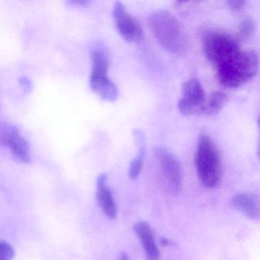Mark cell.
<instances>
[{"label": "cell", "instance_id": "obj_12", "mask_svg": "<svg viewBox=\"0 0 260 260\" xmlns=\"http://www.w3.org/2000/svg\"><path fill=\"white\" fill-rule=\"evenodd\" d=\"M228 97L226 93L222 91H216L213 92L208 101L205 102L200 115L212 116L217 115L226 104Z\"/></svg>", "mask_w": 260, "mask_h": 260}, {"label": "cell", "instance_id": "obj_15", "mask_svg": "<svg viewBox=\"0 0 260 260\" xmlns=\"http://www.w3.org/2000/svg\"><path fill=\"white\" fill-rule=\"evenodd\" d=\"M256 30V24L252 18H245L239 25L237 39L239 42H245L249 41L255 34Z\"/></svg>", "mask_w": 260, "mask_h": 260}, {"label": "cell", "instance_id": "obj_13", "mask_svg": "<svg viewBox=\"0 0 260 260\" xmlns=\"http://www.w3.org/2000/svg\"><path fill=\"white\" fill-rule=\"evenodd\" d=\"M13 157L23 164L30 162L29 147L26 140L20 135H16L8 146Z\"/></svg>", "mask_w": 260, "mask_h": 260}, {"label": "cell", "instance_id": "obj_3", "mask_svg": "<svg viewBox=\"0 0 260 260\" xmlns=\"http://www.w3.org/2000/svg\"><path fill=\"white\" fill-rule=\"evenodd\" d=\"M196 171L204 186L216 188L222 178V166L220 153L208 135L199 138L194 156Z\"/></svg>", "mask_w": 260, "mask_h": 260}, {"label": "cell", "instance_id": "obj_20", "mask_svg": "<svg viewBox=\"0 0 260 260\" xmlns=\"http://www.w3.org/2000/svg\"><path fill=\"white\" fill-rule=\"evenodd\" d=\"M68 4H72V5L79 6V7H85V6H87L88 4H90V2L89 1H71V2H68Z\"/></svg>", "mask_w": 260, "mask_h": 260}, {"label": "cell", "instance_id": "obj_14", "mask_svg": "<svg viewBox=\"0 0 260 260\" xmlns=\"http://www.w3.org/2000/svg\"><path fill=\"white\" fill-rule=\"evenodd\" d=\"M92 62V74H108L109 58L107 53L100 47L93 48L91 51Z\"/></svg>", "mask_w": 260, "mask_h": 260}, {"label": "cell", "instance_id": "obj_7", "mask_svg": "<svg viewBox=\"0 0 260 260\" xmlns=\"http://www.w3.org/2000/svg\"><path fill=\"white\" fill-rule=\"evenodd\" d=\"M134 231L141 240L147 259L159 260L160 252L155 242L154 234L150 225L144 220H139L134 226Z\"/></svg>", "mask_w": 260, "mask_h": 260}, {"label": "cell", "instance_id": "obj_1", "mask_svg": "<svg viewBox=\"0 0 260 260\" xmlns=\"http://www.w3.org/2000/svg\"><path fill=\"white\" fill-rule=\"evenodd\" d=\"M218 81L225 87L236 88L252 80L258 72V54L240 46L220 57L212 65Z\"/></svg>", "mask_w": 260, "mask_h": 260}, {"label": "cell", "instance_id": "obj_16", "mask_svg": "<svg viewBox=\"0 0 260 260\" xmlns=\"http://www.w3.org/2000/svg\"><path fill=\"white\" fill-rule=\"evenodd\" d=\"M17 127L4 121H0V146L8 147L13 138L19 135Z\"/></svg>", "mask_w": 260, "mask_h": 260}, {"label": "cell", "instance_id": "obj_5", "mask_svg": "<svg viewBox=\"0 0 260 260\" xmlns=\"http://www.w3.org/2000/svg\"><path fill=\"white\" fill-rule=\"evenodd\" d=\"M205 102V92L202 83L197 79H190L182 86L178 109L183 115H201Z\"/></svg>", "mask_w": 260, "mask_h": 260}, {"label": "cell", "instance_id": "obj_8", "mask_svg": "<svg viewBox=\"0 0 260 260\" xmlns=\"http://www.w3.org/2000/svg\"><path fill=\"white\" fill-rule=\"evenodd\" d=\"M107 175L103 173L97 179L96 199L101 209L109 218H116L118 208L112 191L106 185Z\"/></svg>", "mask_w": 260, "mask_h": 260}, {"label": "cell", "instance_id": "obj_19", "mask_svg": "<svg viewBox=\"0 0 260 260\" xmlns=\"http://www.w3.org/2000/svg\"><path fill=\"white\" fill-rule=\"evenodd\" d=\"M246 2L244 0H234V1H228V7L234 10H240L243 8Z\"/></svg>", "mask_w": 260, "mask_h": 260}, {"label": "cell", "instance_id": "obj_4", "mask_svg": "<svg viewBox=\"0 0 260 260\" xmlns=\"http://www.w3.org/2000/svg\"><path fill=\"white\" fill-rule=\"evenodd\" d=\"M153 153L170 191L174 194L179 193L183 181V173L179 159L165 147H155Z\"/></svg>", "mask_w": 260, "mask_h": 260}, {"label": "cell", "instance_id": "obj_10", "mask_svg": "<svg viewBox=\"0 0 260 260\" xmlns=\"http://www.w3.org/2000/svg\"><path fill=\"white\" fill-rule=\"evenodd\" d=\"M234 208L240 210L248 218L258 220L260 216L259 198L253 193H240L231 199Z\"/></svg>", "mask_w": 260, "mask_h": 260}, {"label": "cell", "instance_id": "obj_11", "mask_svg": "<svg viewBox=\"0 0 260 260\" xmlns=\"http://www.w3.org/2000/svg\"><path fill=\"white\" fill-rule=\"evenodd\" d=\"M135 142L138 144V153L136 157L132 161L129 167V177L135 180L141 174L144 166V157L145 154V141L144 134L139 130L134 131Z\"/></svg>", "mask_w": 260, "mask_h": 260}, {"label": "cell", "instance_id": "obj_22", "mask_svg": "<svg viewBox=\"0 0 260 260\" xmlns=\"http://www.w3.org/2000/svg\"><path fill=\"white\" fill-rule=\"evenodd\" d=\"M117 260H129L128 255L125 252H123V253L120 254Z\"/></svg>", "mask_w": 260, "mask_h": 260}, {"label": "cell", "instance_id": "obj_21", "mask_svg": "<svg viewBox=\"0 0 260 260\" xmlns=\"http://www.w3.org/2000/svg\"><path fill=\"white\" fill-rule=\"evenodd\" d=\"M159 243H160L161 246H165L173 244V242L166 238V237H161V238L159 239Z\"/></svg>", "mask_w": 260, "mask_h": 260}, {"label": "cell", "instance_id": "obj_18", "mask_svg": "<svg viewBox=\"0 0 260 260\" xmlns=\"http://www.w3.org/2000/svg\"><path fill=\"white\" fill-rule=\"evenodd\" d=\"M19 81L22 89H24V91H25V92H31L32 85H31L29 79L23 76V77H21L20 78H19Z\"/></svg>", "mask_w": 260, "mask_h": 260}, {"label": "cell", "instance_id": "obj_17", "mask_svg": "<svg viewBox=\"0 0 260 260\" xmlns=\"http://www.w3.org/2000/svg\"><path fill=\"white\" fill-rule=\"evenodd\" d=\"M14 249L7 242L0 240V260H12L14 257Z\"/></svg>", "mask_w": 260, "mask_h": 260}, {"label": "cell", "instance_id": "obj_2", "mask_svg": "<svg viewBox=\"0 0 260 260\" xmlns=\"http://www.w3.org/2000/svg\"><path fill=\"white\" fill-rule=\"evenodd\" d=\"M149 26L159 45L173 54H184L188 48V38L182 23L170 12L158 10L149 16Z\"/></svg>", "mask_w": 260, "mask_h": 260}, {"label": "cell", "instance_id": "obj_9", "mask_svg": "<svg viewBox=\"0 0 260 260\" xmlns=\"http://www.w3.org/2000/svg\"><path fill=\"white\" fill-rule=\"evenodd\" d=\"M89 86L94 92L106 101L113 103L118 99V89L108 74H91Z\"/></svg>", "mask_w": 260, "mask_h": 260}, {"label": "cell", "instance_id": "obj_6", "mask_svg": "<svg viewBox=\"0 0 260 260\" xmlns=\"http://www.w3.org/2000/svg\"><path fill=\"white\" fill-rule=\"evenodd\" d=\"M112 15L115 27L124 40L129 42H140L142 40L144 33L141 25L134 16L127 13L121 2L115 3Z\"/></svg>", "mask_w": 260, "mask_h": 260}]
</instances>
